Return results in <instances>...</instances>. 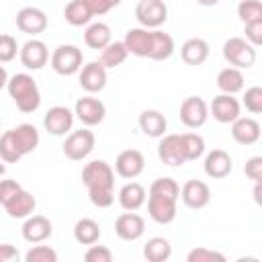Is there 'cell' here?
<instances>
[{
  "instance_id": "cell-33",
  "label": "cell",
  "mask_w": 262,
  "mask_h": 262,
  "mask_svg": "<svg viewBox=\"0 0 262 262\" xmlns=\"http://www.w3.org/2000/svg\"><path fill=\"white\" fill-rule=\"evenodd\" d=\"M127 47H125V43L123 41H111L104 49H100V57H98V61L106 68V70H113V68H117V66H121L125 59H127Z\"/></svg>"
},
{
  "instance_id": "cell-32",
  "label": "cell",
  "mask_w": 262,
  "mask_h": 262,
  "mask_svg": "<svg viewBox=\"0 0 262 262\" xmlns=\"http://www.w3.org/2000/svg\"><path fill=\"white\" fill-rule=\"evenodd\" d=\"M172 256V246L166 237H149L143 246V258L147 262H166Z\"/></svg>"
},
{
  "instance_id": "cell-44",
  "label": "cell",
  "mask_w": 262,
  "mask_h": 262,
  "mask_svg": "<svg viewBox=\"0 0 262 262\" xmlns=\"http://www.w3.org/2000/svg\"><path fill=\"white\" fill-rule=\"evenodd\" d=\"M20 188H23V186H20L16 180H12V178L0 180V205H4L6 201H10Z\"/></svg>"
},
{
  "instance_id": "cell-22",
  "label": "cell",
  "mask_w": 262,
  "mask_h": 262,
  "mask_svg": "<svg viewBox=\"0 0 262 262\" xmlns=\"http://www.w3.org/2000/svg\"><path fill=\"white\" fill-rule=\"evenodd\" d=\"M20 231H23L25 242H29V244H41V242H45V239L51 237L53 225H51V221H49L47 217H43V215H29V217L25 219Z\"/></svg>"
},
{
  "instance_id": "cell-12",
  "label": "cell",
  "mask_w": 262,
  "mask_h": 262,
  "mask_svg": "<svg viewBox=\"0 0 262 262\" xmlns=\"http://www.w3.org/2000/svg\"><path fill=\"white\" fill-rule=\"evenodd\" d=\"M242 113V104L239 100L235 98V94H217L211 104H209V115H213V119L217 123H223V125H229L231 121H235Z\"/></svg>"
},
{
  "instance_id": "cell-34",
  "label": "cell",
  "mask_w": 262,
  "mask_h": 262,
  "mask_svg": "<svg viewBox=\"0 0 262 262\" xmlns=\"http://www.w3.org/2000/svg\"><path fill=\"white\" fill-rule=\"evenodd\" d=\"M180 141L186 154V162H194L205 154V139L199 133H180Z\"/></svg>"
},
{
  "instance_id": "cell-21",
  "label": "cell",
  "mask_w": 262,
  "mask_h": 262,
  "mask_svg": "<svg viewBox=\"0 0 262 262\" xmlns=\"http://www.w3.org/2000/svg\"><path fill=\"white\" fill-rule=\"evenodd\" d=\"M203 170L209 178H215V180H221V178H227L233 170V160L231 156L225 151V149H211L207 156H205V162H203Z\"/></svg>"
},
{
  "instance_id": "cell-10",
  "label": "cell",
  "mask_w": 262,
  "mask_h": 262,
  "mask_svg": "<svg viewBox=\"0 0 262 262\" xmlns=\"http://www.w3.org/2000/svg\"><path fill=\"white\" fill-rule=\"evenodd\" d=\"M104 115H106L104 102L100 98L92 96V94L78 98L76 104H74V117L82 125H86V127H94V125L102 123L104 121Z\"/></svg>"
},
{
  "instance_id": "cell-26",
  "label": "cell",
  "mask_w": 262,
  "mask_h": 262,
  "mask_svg": "<svg viewBox=\"0 0 262 262\" xmlns=\"http://www.w3.org/2000/svg\"><path fill=\"white\" fill-rule=\"evenodd\" d=\"M145 199H147V192H145V188L139 182L123 184L119 194H117V201H119L123 211H137V209H141L145 205Z\"/></svg>"
},
{
  "instance_id": "cell-24",
  "label": "cell",
  "mask_w": 262,
  "mask_h": 262,
  "mask_svg": "<svg viewBox=\"0 0 262 262\" xmlns=\"http://www.w3.org/2000/svg\"><path fill=\"white\" fill-rule=\"evenodd\" d=\"M2 207H4L6 215L12 217V219H27L29 215H33V211H35V207H37V199L33 196V192L20 188V190H18L10 201H6Z\"/></svg>"
},
{
  "instance_id": "cell-8",
  "label": "cell",
  "mask_w": 262,
  "mask_h": 262,
  "mask_svg": "<svg viewBox=\"0 0 262 262\" xmlns=\"http://www.w3.org/2000/svg\"><path fill=\"white\" fill-rule=\"evenodd\" d=\"M94 143H96L94 133H92L88 127H82V129H78V131H72V133L66 137V141H63V145H61V151H63V156H66L68 160L80 162V160H84V158H88V156L92 154Z\"/></svg>"
},
{
  "instance_id": "cell-1",
  "label": "cell",
  "mask_w": 262,
  "mask_h": 262,
  "mask_svg": "<svg viewBox=\"0 0 262 262\" xmlns=\"http://www.w3.org/2000/svg\"><path fill=\"white\" fill-rule=\"evenodd\" d=\"M123 43L127 47V53L154 61H164L174 53V39L160 29H129L125 33Z\"/></svg>"
},
{
  "instance_id": "cell-35",
  "label": "cell",
  "mask_w": 262,
  "mask_h": 262,
  "mask_svg": "<svg viewBox=\"0 0 262 262\" xmlns=\"http://www.w3.org/2000/svg\"><path fill=\"white\" fill-rule=\"evenodd\" d=\"M237 16L244 25L252 23V20H262V2L260 0H242L237 4Z\"/></svg>"
},
{
  "instance_id": "cell-25",
  "label": "cell",
  "mask_w": 262,
  "mask_h": 262,
  "mask_svg": "<svg viewBox=\"0 0 262 262\" xmlns=\"http://www.w3.org/2000/svg\"><path fill=\"white\" fill-rule=\"evenodd\" d=\"M137 123H139V129H141L143 135L156 137V139H160L166 133V129H168V121H166L164 113H160L158 108H145V111H141Z\"/></svg>"
},
{
  "instance_id": "cell-17",
  "label": "cell",
  "mask_w": 262,
  "mask_h": 262,
  "mask_svg": "<svg viewBox=\"0 0 262 262\" xmlns=\"http://www.w3.org/2000/svg\"><path fill=\"white\" fill-rule=\"evenodd\" d=\"M78 82L88 94H96L106 86V68L100 61H88L78 72Z\"/></svg>"
},
{
  "instance_id": "cell-30",
  "label": "cell",
  "mask_w": 262,
  "mask_h": 262,
  "mask_svg": "<svg viewBox=\"0 0 262 262\" xmlns=\"http://www.w3.org/2000/svg\"><path fill=\"white\" fill-rule=\"evenodd\" d=\"M74 239L82 246H92L100 239V225L90 219V217H82L76 221L74 225Z\"/></svg>"
},
{
  "instance_id": "cell-31",
  "label": "cell",
  "mask_w": 262,
  "mask_h": 262,
  "mask_svg": "<svg viewBox=\"0 0 262 262\" xmlns=\"http://www.w3.org/2000/svg\"><path fill=\"white\" fill-rule=\"evenodd\" d=\"M92 10L88 8V4L84 0H70L63 8V18L68 25L72 27H84L92 20Z\"/></svg>"
},
{
  "instance_id": "cell-41",
  "label": "cell",
  "mask_w": 262,
  "mask_h": 262,
  "mask_svg": "<svg viewBox=\"0 0 262 262\" xmlns=\"http://www.w3.org/2000/svg\"><path fill=\"white\" fill-rule=\"evenodd\" d=\"M244 33H246V41L254 47H258L262 43V20H252L244 25Z\"/></svg>"
},
{
  "instance_id": "cell-36",
  "label": "cell",
  "mask_w": 262,
  "mask_h": 262,
  "mask_svg": "<svg viewBox=\"0 0 262 262\" xmlns=\"http://www.w3.org/2000/svg\"><path fill=\"white\" fill-rule=\"evenodd\" d=\"M239 104H244L248 113L260 115V113H262V88H260V86H250V88L244 92Z\"/></svg>"
},
{
  "instance_id": "cell-11",
  "label": "cell",
  "mask_w": 262,
  "mask_h": 262,
  "mask_svg": "<svg viewBox=\"0 0 262 262\" xmlns=\"http://www.w3.org/2000/svg\"><path fill=\"white\" fill-rule=\"evenodd\" d=\"M209 119V104L201 96H186L180 104V121L188 129H199Z\"/></svg>"
},
{
  "instance_id": "cell-45",
  "label": "cell",
  "mask_w": 262,
  "mask_h": 262,
  "mask_svg": "<svg viewBox=\"0 0 262 262\" xmlns=\"http://www.w3.org/2000/svg\"><path fill=\"white\" fill-rule=\"evenodd\" d=\"M18 258L20 254L12 244H0V262H14Z\"/></svg>"
},
{
  "instance_id": "cell-4",
  "label": "cell",
  "mask_w": 262,
  "mask_h": 262,
  "mask_svg": "<svg viewBox=\"0 0 262 262\" xmlns=\"http://www.w3.org/2000/svg\"><path fill=\"white\" fill-rule=\"evenodd\" d=\"M39 145V131L31 123H20L0 135V160L16 164L23 156L35 151Z\"/></svg>"
},
{
  "instance_id": "cell-27",
  "label": "cell",
  "mask_w": 262,
  "mask_h": 262,
  "mask_svg": "<svg viewBox=\"0 0 262 262\" xmlns=\"http://www.w3.org/2000/svg\"><path fill=\"white\" fill-rule=\"evenodd\" d=\"M180 57L186 66H201L209 57V43L201 37L186 39L180 47Z\"/></svg>"
},
{
  "instance_id": "cell-15",
  "label": "cell",
  "mask_w": 262,
  "mask_h": 262,
  "mask_svg": "<svg viewBox=\"0 0 262 262\" xmlns=\"http://www.w3.org/2000/svg\"><path fill=\"white\" fill-rule=\"evenodd\" d=\"M143 168H145V158H143V154L139 151V149H123L119 156H117V160H115V174L117 176H121V178H125V180H133V178H137L141 172H143Z\"/></svg>"
},
{
  "instance_id": "cell-9",
  "label": "cell",
  "mask_w": 262,
  "mask_h": 262,
  "mask_svg": "<svg viewBox=\"0 0 262 262\" xmlns=\"http://www.w3.org/2000/svg\"><path fill=\"white\" fill-rule=\"evenodd\" d=\"M135 18L143 29H160L168 20V6L164 0H139Z\"/></svg>"
},
{
  "instance_id": "cell-47",
  "label": "cell",
  "mask_w": 262,
  "mask_h": 262,
  "mask_svg": "<svg viewBox=\"0 0 262 262\" xmlns=\"http://www.w3.org/2000/svg\"><path fill=\"white\" fill-rule=\"evenodd\" d=\"M260 182H262V180H258L256 186H254V201H256L258 205H260Z\"/></svg>"
},
{
  "instance_id": "cell-14",
  "label": "cell",
  "mask_w": 262,
  "mask_h": 262,
  "mask_svg": "<svg viewBox=\"0 0 262 262\" xmlns=\"http://www.w3.org/2000/svg\"><path fill=\"white\" fill-rule=\"evenodd\" d=\"M16 29L25 35L37 37L47 29V14L37 6H25L16 12Z\"/></svg>"
},
{
  "instance_id": "cell-16",
  "label": "cell",
  "mask_w": 262,
  "mask_h": 262,
  "mask_svg": "<svg viewBox=\"0 0 262 262\" xmlns=\"http://www.w3.org/2000/svg\"><path fill=\"white\" fill-rule=\"evenodd\" d=\"M180 199H182V203H184L188 209L199 211V209H205V207L211 203V188H209L207 182L192 178V180H186V182L182 184V188H180Z\"/></svg>"
},
{
  "instance_id": "cell-29",
  "label": "cell",
  "mask_w": 262,
  "mask_h": 262,
  "mask_svg": "<svg viewBox=\"0 0 262 262\" xmlns=\"http://www.w3.org/2000/svg\"><path fill=\"white\" fill-rule=\"evenodd\" d=\"M215 84H217V88H219L223 94H237V92L244 90L246 80H244L242 70L229 66V68H223V70L217 74Z\"/></svg>"
},
{
  "instance_id": "cell-37",
  "label": "cell",
  "mask_w": 262,
  "mask_h": 262,
  "mask_svg": "<svg viewBox=\"0 0 262 262\" xmlns=\"http://www.w3.org/2000/svg\"><path fill=\"white\" fill-rule=\"evenodd\" d=\"M186 262H225V256L211 248H194L186 254Z\"/></svg>"
},
{
  "instance_id": "cell-7",
  "label": "cell",
  "mask_w": 262,
  "mask_h": 262,
  "mask_svg": "<svg viewBox=\"0 0 262 262\" xmlns=\"http://www.w3.org/2000/svg\"><path fill=\"white\" fill-rule=\"evenodd\" d=\"M82 61H84V55H82V49L76 47V45H59L53 49L51 57H49V63L53 68L55 74L59 76H74L80 72L82 68Z\"/></svg>"
},
{
  "instance_id": "cell-38",
  "label": "cell",
  "mask_w": 262,
  "mask_h": 262,
  "mask_svg": "<svg viewBox=\"0 0 262 262\" xmlns=\"http://www.w3.org/2000/svg\"><path fill=\"white\" fill-rule=\"evenodd\" d=\"M18 43L12 35L0 33V63H8L18 55Z\"/></svg>"
},
{
  "instance_id": "cell-46",
  "label": "cell",
  "mask_w": 262,
  "mask_h": 262,
  "mask_svg": "<svg viewBox=\"0 0 262 262\" xmlns=\"http://www.w3.org/2000/svg\"><path fill=\"white\" fill-rule=\"evenodd\" d=\"M6 82H8V72L4 66H0V90L6 88Z\"/></svg>"
},
{
  "instance_id": "cell-2",
  "label": "cell",
  "mask_w": 262,
  "mask_h": 262,
  "mask_svg": "<svg viewBox=\"0 0 262 262\" xmlns=\"http://www.w3.org/2000/svg\"><path fill=\"white\" fill-rule=\"evenodd\" d=\"M82 182L94 207L106 209L115 203V170L104 160H92L82 168Z\"/></svg>"
},
{
  "instance_id": "cell-48",
  "label": "cell",
  "mask_w": 262,
  "mask_h": 262,
  "mask_svg": "<svg viewBox=\"0 0 262 262\" xmlns=\"http://www.w3.org/2000/svg\"><path fill=\"white\" fill-rule=\"evenodd\" d=\"M219 0H196V4H201V6H215Z\"/></svg>"
},
{
  "instance_id": "cell-23",
  "label": "cell",
  "mask_w": 262,
  "mask_h": 262,
  "mask_svg": "<svg viewBox=\"0 0 262 262\" xmlns=\"http://www.w3.org/2000/svg\"><path fill=\"white\" fill-rule=\"evenodd\" d=\"M231 125V137L239 145H254L260 139V123L252 117H237Z\"/></svg>"
},
{
  "instance_id": "cell-43",
  "label": "cell",
  "mask_w": 262,
  "mask_h": 262,
  "mask_svg": "<svg viewBox=\"0 0 262 262\" xmlns=\"http://www.w3.org/2000/svg\"><path fill=\"white\" fill-rule=\"evenodd\" d=\"M84 2L88 4V8L92 10L94 16H102L108 10H113L115 6H119L123 0H84Z\"/></svg>"
},
{
  "instance_id": "cell-5",
  "label": "cell",
  "mask_w": 262,
  "mask_h": 262,
  "mask_svg": "<svg viewBox=\"0 0 262 262\" xmlns=\"http://www.w3.org/2000/svg\"><path fill=\"white\" fill-rule=\"evenodd\" d=\"M6 90L12 98V102L16 104V108L25 115L35 113L41 104V92H39V86L31 74L20 72V74L10 76L6 82Z\"/></svg>"
},
{
  "instance_id": "cell-42",
  "label": "cell",
  "mask_w": 262,
  "mask_h": 262,
  "mask_svg": "<svg viewBox=\"0 0 262 262\" xmlns=\"http://www.w3.org/2000/svg\"><path fill=\"white\" fill-rule=\"evenodd\" d=\"M244 172H246V176H248L250 180H254V182L262 180V156H252V158H248L246 164H244Z\"/></svg>"
},
{
  "instance_id": "cell-49",
  "label": "cell",
  "mask_w": 262,
  "mask_h": 262,
  "mask_svg": "<svg viewBox=\"0 0 262 262\" xmlns=\"http://www.w3.org/2000/svg\"><path fill=\"white\" fill-rule=\"evenodd\" d=\"M4 174H6V162L0 160V176H4Z\"/></svg>"
},
{
  "instance_id": "cell-18",
  "label": "cell",
  "mask_w": 262,
  "mask_h": 262,
  "mask_svg": "<svg viewBox=\"0 0 262 262\" xmlns=\"http://www.w3.org/2000/svg\"><path fill=\"white\" fill-rule=\"evenodd\" d=\"M18 59L27 70H41L49 61V49L41 39H29L18 49Z\"/></svg>"
},
{
  "instance_id": "cell-6",
  "label": "cell",
  "mask_w": 262,
  "mask_h": 262,
  "mask_svg": "<svg viewBox=\"0 0 262 262\" xmlns=\"http://www.w3.org/2000/svg\"><path fill=\"white\" fill-rule=\"evenodd\" d=\"M223 57L229 66L237 70H248L256 63V47L250 45L244 37H229L223 43Z\"/></svg>"
},
{
  "instance_id": "cell-3",
  "label": "cell",
  "mask_w": 262,
  "mask_h": 262,
  "mask_svg": "<svg viewBox=\"0 0 262 262\" xmlns=\"http://www.w3.org/2000/svg\"><path fill=\"white\" fill-rule=\"evenodd\" d=\"M180 199V186L174 178L170 176H162L156 178L149 184L147 190V213L149 217L160 223V225H168L176 219V205Z\"/></svg>"
},
{
  "instance_id": "cell-13",
  "label": "cell",
  "mask_w": 262,
  "mask_h": 262,
  "mask_svg": "<svg viewBox=\"0 0 262 262\" xmlns=\"http://www.w3.org/2000/svg\"><path fill=\"white\" fill-rule=\"evenodd\" d=\"M158 158L166 166H172V168L186 164V154H184V147H182V141H180V135L178 133H164L160 137Z\"/></svg>"
},
{
  "instance_id": "cell-19",
  "label": "cell",
  "mask_w": 262,
  "mask_h": 262,
  "mask_svg": "<svg viewBox=\"0 0 262 262\" xmlns=\"http://www.w3.org/2000/svg\"><path fill=\"white\" fill-rule=\"evenodd\" d=\"M43 127L51 135L70 133L72 127H74V111H70L68 106H61V104L51 106L43 117Z\"/></svg>"
},
{
  "instance_id": "cell-40",
  "label": "cell",
  "mask_w": 262,
  "mask_h": 262,
  "mask_svg": "<svg viewBox=\"0 0 262 262\" xmlns=\"http://www.w3.org/2000/svg\"><path fill=\"white\" fill-rule=\"evenodd\" d=\"M84 260L86 262H113V252L106 246H88V250L84 252Z\"/></svg>"
},
{
  "instance_id": "cell-39",
  "label": "cell",
  "mask_w": 262,
  "mask_h": 262,
  "mask_svg": "<svg viewBox=\"0 0 262 262\" xmlns=\"http://www.w3.org/2000/svg\"><path fill=\"white\" fill-rule=\"evenodd\" d=\"M25 262H57V252L49 246H35L25 254Z\"/></svg>"
},
{
  "instance_id": "cell-20",
  "label": "cell",
  "mask_w": 262,
  "mask_h": 262,
  "mask_svg": "<svg viewBox=\"0 0 262 262\" xmlns=\"http://www.w3.org/2000/svg\"><path fill=\"white\" fill-rule=\"evenodd\" d=\"M143 231H145V221L135 211L121 213L115 219V233L123 242H135V239H139L143 235Z\"/></svg>"
},
{
  "instance_id": "cell-28",
  "label": "cell",
  "mask_w": 262,
  "mask_h": 262,
  "mask_svg": "<svg viewBox=\"0 0 262 262\" xmlns=\"http://www.w3.org/2000/svg\"><path fill=\"white\" fill-rule=\"evenodd\" d=\"M113 41V33H111V27L106 23H88L86 31H84V43L86 47L90 49H104L108 43Z\"/></svg>"
}]
</instances>
